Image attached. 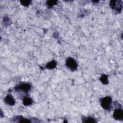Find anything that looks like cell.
Here are the masks:
<instances>
[{
	"label": "cell",
	"instance_id": "obj_3",
	"mask_svg": "<svg viewBox=\"0 0 123 123\" xmlns=\"http://www.w3.org/2000/svg\"><path fill=\"white\" fill-rule=\"evenodd\" d=\"M110 7L116 13H119L122 10L123 2L122 0H111L110 2Z\"/></svg>",
	"mask_w": 123,
	"mask_h": 123
},
{
	"label": "cell",
	"instance_id": "obj_14",
	"mask_svg": "<svg viewBox=\"0 0 123 123\" xmlns=\"http://www.w3.org/2000/svg\"><path fill=\"white\" fill-rule=\"evenodd\" d=\"M20 3L21 4L25 7H27L31 3V0H20Z\"/></svg>",
	"mask_w": 123,
	"mask_h": 123
},
{
	"label": "cell",
	"instance_id": "obj_13",
	"mask_svg": "<svg viewBox=\"0 0 123 123\" xmlns=\"http://www.w3.org/2000/svg\"><path fill=\"white\" fill-rule=\"evenodd\" d=\"M3 21L4 25H5V26H8L10 25H11V23H12V22H11V20L7 16H5L3 18Z\"/></svg>",
	"mask_w": 123,
	"mask_h": 123
},
{
	"label": "cell",
	"instance_id": "obj_1",
	"mask_svg": "<svg viewBox=\"0 0 123 123\" xmlns=\"http://www.w3.org/2000/svg\"><path fill=\"white\" fill-rule=\"evenodd\" d=\"M101 107L105 110L110 111L112 108V98L111 96H106L99 99Z\"/></svg>",
	"mask_w": 123,
	"mask_h": 123
},
{
	"label": "cell",
	"instance_id": "obj_4",
	"mask_svg": "<svg viewBox=\"0 0 123 123\" xmlns=\"http://www.w3.org/2000/svg\"><path fill=\"white\" fill-rule=\"evenodd\" d=\"M66 66L72 71H74L77 69L78 64L76 61L72 57H68L65 62Z\"/></svg>",
	"mask_w": 123,
	"mask_h": 123
},
{
	"label": "cell",
	"instance_id": "obj_8",
	"mask_svg": "<svg viewBox=\"0 0 123 123\" xmlns=\"http://www.w3.org/2000/svg\"><path fill=\"white\" fill-rule=\"evenodd\" d=\"M82 122L86 123H95L97 122L96 119L94 118L91 116H87V117L83 116L82 117Z\"/></svg>",
	"mask_w": 123,
	"mask_h": 123
},
{
	"label": "cell",
	"instance_id": "obj_6",
	"mask_svg": "<svg viewBox=\"0 0 123 123\" xmlns=\"http://www.w3.org/2000/svg\"><path fill=\"white\" fill-rule=\"evenodd\" d=\"M4 103L9 106H13L15 104V100L11 94H7L4 98Z\"/></svg>",
	"mask_w": 123,
	"mask_h": 123
},
{
	"label": "cell",
	"instance_id": "obj_7",
	"mask_svg": "<svg viewBox=\"0 0 123 123\" xmlns=\"http://www.w3.org/2000/svg\"><path fill=\"white\" fill-rule=\"evenodd\" d=\"M14 122L19 123H30L31 121L28 119H26L21 115H18L15 116L13 119Z\"/></svg>",
	"mask_w": 123,
	"mask_h": 123
},
{
	"label": "cell",
	"instance_id": "obj_2",
	"mask_svg": "<svg viewBox=\"0 0 123 123\" xmlns=\"http://www.w3.org/2000/svg\"><path fill=\"white\" fill-rule=\"evenodd\" d=\"M32 87L31 85L28 83H21L14 87L15 91H22L25 93H28Z\"/></svg>",
	"mask_w": 123,
	"mask_h": 123
},
{
	"label": "cell",
	"instance_id": "obj_12",
	"mask_svg": "<svg viewBox=\"0 0 123 123\" xmlns=\"http://www.w3.org/2000/svg\"><path fill=\"white\" fill-rule=\"evenodd\" d=\"M57 0H47L46 2V4L49 8H51L54 5L57 4Z\"/></svg>",
	"mask_w": 123,
	"mask_h": 123
},
{
	"label": "cell",
	"instance_id": "obj_11",
	"mask_svg": "<svg viewBox=\"0 0 123 123\" xmlns=\"http://www.w3.org/2000/svg\"><path fill=\"white\" fill-rule=\"evenodd\" d=\"M99 80L104 85H107L109 83L108 75L105 74H103L101 75L99 78Z\"/></svg>",
	"mask_w": 123,
	"mask_h": 123
},
{
	"label": "cell",
	"instance_id": "obj_5",
	"mask_svg": "<svg viewBox=\"0 0 123 123\" xmlns=\"http://www.w3.org/2000/svg\"><path fill=\"white\" fill-rule=\"evenodd\" d=\"M113 118L118 121H123V111L120 107H117L116 108L113 113Z\"/></svg>",
	"mask_w": 123,
	"mask_h": 123
},
{
	"label": "cell",
	"instance_id": "obj_10",
	"mask_svg": "<svg viewBox=\"0 0 123 123\" xmlns=\"http://www.w3.org/2000/svg\"><path fill=\"white\" fill-rule=\"evenodd\" d=\"M57 66V62L55 60H52L50 62H49L47 64H46L45 67L46 68L49 69V70H52L54 69Z\"/></svg>",
	"mask_w": 123,
	"mask_h": 123
},
{
	"label": "cell",
	"instance_id": "obj_9",
	"mask_svg": "<svg viewBox=\"0 0 123 123\" xmlns=\"http://www.w3.org/2000/svg\"><path fill=\"white\" fill-rule=\"evenodd\" d=\"M33 103V99L29 97H25L23 99V104L25 106H28L32 104Z\"/></svg>",
	"mask_w": 123,
	"mask_h": 123
}]
</instances>
